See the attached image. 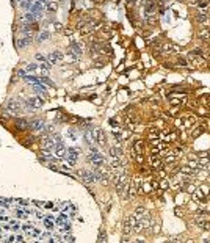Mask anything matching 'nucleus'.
I'll return each instance as SVG.
<instances>
[{
	"instance_id": "c9c22d12",
	"label": "nucleus",
	"mask_w": 210,
	"mask_h": 243,
	"mask_svg": "<svg viewBox=\"0 0 210 243\" xmlns=\"http://www.w3.org/2000/svg\"><path fill=\"white\" fill-rule=\"evenodd\" d=\"M18 75H20L22 79H25V75H27V74L24 72V71H20V69H19V71H18Z\"/></svg>"
},
{
	"instance_id": "37998d69",
	"label": "nucleus",
	"mask_w": 210,
	"mask_h": 243,
	"mask_svg": "<svg viewBox=\"0 0 210 243\" xmlns=\"http://www.w3.org/2000/svg\"><path fill=\"white\" fill-rule=\"evenodd\" d=\"M39 3H42V5H44V3H47V0H39Z\"/></svg>"
},
{
	"instance_id": "aec40b11",
	"label": "nucleus",
	"mask_w": 210,
	"mask_h": 243,
	"mask_svg": "<svg viewBox=\"0 0 210 243\" xmlns=\"http://www.w3.org/2000/svg\"><path fill=\"white\" fill-rule=\"evenodd\" d=\"M143 147H144V144H143L141 140L135 141V144H133V152H135V154H143Z\"/></svg>"
},
{
	"instance_id": "58836bf2",
	"label": "nucleus",
	"mask_w": 210,
	"mask_h": 243,
	"mask_svg": "<svg viewBox=\"0 0 210 243\" xmlns=\"http://www.w3.org/2000/svg\"><path fill=\"white\" fill-rule=\"evenodd\" d=\"M5 242H16V237H14V235H11V237H8V239L5 240Z\"/></svg>"
},
{
	"instance_id": "f3484780",
	"label": "nucleus",
	"mask_w": 210,
	"mask_h": 243,
	"mask_svg": "<svg viewBox=\"0 0 210 243\" xmlns=\"http://www.w3.org/2000/svg\"><path fill=\"white\" fill-rule=\"evenodd\" d=\"M31 42V35L30 36H25V38H20V39L16 41V46L18 47H25V46H28V44Z\"/></svg>"
},
{
	"instance_id": "ea45409f",
	"label": "nucleus",
	"mask_w": 210,
	"mask_h": 243,
	"mask_svg": "<svg viewBox=\"0 0 210 243\" xmlns=\"http://www.w3.org/2000/svg\"><path fill=\"white\" fill-rule=\"evenodd\" d=\"M16 242H24V237H22V235H16Z\"/></svg>"
},
{
	"instance_id": "ddd939ff",
	"label": "nucleus",
	"mask_w": 210,
	"mask_h": 243,
	"mask_svg": "<svg viewBox=\"0 0 210 243\" xmlns=\"http://www.w3.org/2000/svg\"><path fill=\"white\" fill-rule=\"evenodd\" d=\"M41 144H42V149H53L55 147V141H53V138H49V136H46V138H42L41 140Z\"/></svg>"
},
{
	"instance_id": "2eb2a0df",
	"label": "nucleus",
	"mask_w": 210,
	"mask_h": 243,
	"mask_svg": "<svg viewBox=\"0 0 210 243\" xmlns=\"http://www.w3.org/2000/svg\"><path fill=\"white\" fill-rule=\"evenodd\" d=\"M110 155H112L113 158H122V149L118 147V146L110 147Z\"/></svg>"
},
{
	"instance_id": "2f4dec72",
	"label": "nucleus",
	"mask_w": 210,
	"mask_h": 243,
	"mask_svg": "<svg viewBox=\"0 0 210 243\" xmlns=\"http://www.w3.org/2000/svg\"><path fill=\"white\" fill-rule=\"evenodd\" d=\"M36 60H39V61H47V58L46 57H44V55H41V53H36Z\"/></svg>"
},
{
	"instance_id": "7ed1b4c3",
	"label": "nucleus",
	"mask_w": 210,
	"mask_h": 243,
	"mask_svg": "<svg viewBox=\"0 0 210 243\" xmlns=\"http://www.w3.org/2000/svg\"><path fill=\"white\" fill-rule=\"evenodd\" d=\"M188 60L191 64H204V53L199 49H195L188 53Z\"/></svg>"
},
{
	"instance_id": "dca6fc26",
	"label": "nucleus",
	"mask_w": 210,
	"mask_h": 243,
	"mask_svg": "<svg viewBox=\"0 0 210 243\" xmlns=\"http://www.w3.org/2000/svg\"><path fill=\"white\" fill-rule=\"evenodd\" d=\"M28 126H30V123H28L27 119H24V118H18V119H16V127H18V129H20V130L28 129Z\"/></svg>"
},
{
	"instance_id": "423d86ee",
	"label": "nucleus",
	"mask_w": 210,
	"mask_h": 243,
	"mask_svg": "<svg viewBox=\"0 0 210 243\" xmlns=\"http://www.w3.org/2000/svg\"><path fill=\"white\" fill-rule=\"evenodd\" d=\"M5 108H7V112L11 113V115L20 113V104H19L18 101H8L7 105H5Z\"/></svg>"
},
{
	"instance_id": "c85d7f7f",
	"label": "nucleus",
	"mask_w": 210,
	"mask_h": 243,
	"mask_svg": "<svg viewBox=\"0 0 210 243\" xmlns=\"http://www.w3.org/2000/svg\"><path fill=\"white\" fill-rule=\"evenodd\" d=\"M39 66L35 64V63H30V64H27V71H30V72H33V71H36Z\"/></svg>"
},
{
	"instance_id": "1a4fd4ad",
	"label": "nucleus",
	"mask_w": 210,
	"mask_h": 243,
	"mask_svg": "<svg viewBox=\"0 0 210 243\" xmlns=\"http://www.w3.org/2000/svg\"><path fill=\"white\" fill-rule=\"evenodd\" d=\"M195 223L199 226L201 229H206V231H210V221L209 220H206V218H202L201 215H198V217L195 218Z\"/></svg>"
},
{
	"instance_id": "6e6552de",
	"label": "nucleus",
	"mask_w": 210,
	"mask_h": 243,
	"mask_svg": "<svg viewBox=\"0 0 210 243\" xmlns=\"http://www.w3.org/2000/svg\"><path fill=\"white\" fill-rule=\"evenodd\" d=\"M53 155L55 157H58V158H61V157H66V151L68 149L64 147V144H63V141L61 143H55V147H53Z\"/></svg>"
},
{
	"instance_id": "5701e85b",
	"label": "nucleus",
	"mask_w": 210,
	"mask_h": 243,
	"mask_svg": "<svg viewBox=\"0 0 210 243\" xmlns=\"http://www.w3.org/2000/svg\"><path fill=\"white\" fill-rule=\"evenodd\" d=\"M199 38L201 39H210V30H207V28H204V30H201L199 31Z\"/></svg>"
},
{
	"instance_id": "a211bd4d",
	"label": "nucleus",
	"mask_w": 210,
	"mask_h": 243,
	"mask_svg": "<svg viewBox=\"0 0 210 243\" xmlns=\"http://www.w3.org/2000/svg\"><path fill=\"white\" fill-rule=\"evenodd\" d=\"M196 20L199 22V24H206V22L209 20V16L206 11H198V14H196Z\"/></svg>"
},
{
	"instance_id": "9d476101",
	"label": "nucleus",
	"mask_w": 210,
	"mask_h": 243,
	"mask_svg": "<svg viewBox=\"0 0 210 243\" xmlns=\"http://www.w3.org/2000/svg\"><path fill=\"white\" fill-rule=\"evenodd\" d=\"M42 99L41 97H30L28 101H27V105L30 108H41L42 107Z\"/></svg>"
},
{
	"instance_id": "79ce46f5",
	"label": "nucleus",
	"mask_w": 210,
	"mask_h": 243,
	"mask_svg": "<svg viewBox=\"0 0 210 243\" xmlns=\"http://www.w3.org/2000/svg\"><path fill=\"white\" fill-rule=\"evenodd\" d=\"M35 204H36V206H38V207H42V206H44V204H42L41 201H35Z\"/></svg>"
},
{
	"instance_id": "c756f323",
	"label": "nucleus",
	"mask_w": 210,
	"mask_h": 243,
	"mask_svg": "<svg viewBox=\"0 0 210 243\" xmlns=\"http://www.w3.org/2000/svg\"><path fill=\"white\" fill-rule=\"evenodd\" d=\"M33 228H35V226H33V224H30V223H25L24 226H22V229H24L25 232H30V231H31Z\"/></svg>"
},
{
	"instance_id": "cd10ccee",
	"label": "nucleus",
	"mask_w": 210,
	"mask_h": 243,
	"mask_svg": "<svg viewBox=\"0 0 210 243\" xmlns=\"http://www.w3.org/2000/svg\"><path fill=\"white\" fill-rule=\"evenodd\" d=\"M63 242H69V243H72V242H75V237H72L71 234H66V235L63 237Z\"/></svg>"
},
{
	"instance_id": "e433bc0d",
	"label": "nucleus",
	"mask_w": 210,
	"mask_h": 243,
	"mask_svg": "<svg viewBox=\"0 0 210 243\" xmlns=\"http://www.w3.org/2000/svg\"><path fill=\"white\" fill-rule=\"evenodd\" d=\"M105 239H107V235L104 237V232H101V235H99V242H105Z\"/></svg>"
},
{
	"instance_id": "9b49d317",
	"label": "nucleus",
	"mask_w": 210,
	"mask_h": 243,
	"mask_svg": "<svg viewBox=\"0 0 210 243\" xmlns=\"http://www.w3.org/2000/svg\"><path fill=\"white\" fill-rule=\"evenodd\" d=\"M193 124H195V116H185V118H182V119L179 121V126L184 127V129H187V127H191Z\"/></svg>"
},
{
	"instance_id": "473e14b6",
	"label": "nucleus",
	"mask_w": 210,
	"mask_h": 243,
	"mask_svg": "<svg viewBox=\"0 0 210 243\" xmlns=\"http://www.w3.org/2000/svg\"><path fill=\"white\" fill-rule=\"evenodd\" d=\"M16 215H18V218H25L27 217L25 212H22V210H16Z\"/></svg>"
},
{
	"instance_id": "412c9836",
	"label": "nucleus",
	"mask_w": 210,
	"mask_h": 243,
	"mask_svg": "<svg viewBox=\"0 0 210 243\" xmlns=\"http://www.w3.org/2000/svg\"><path fill=\"white\" fill-rule=\"evenodd\" d=\"M151 165H152V168H155V169H160L162 168V163H160V160H158V157H151Z\"/></svg>"
},
{
	"instance_id": "f257e3e1",
	"label": "nucleus",
	"mask_w": 210,
	"mask_h": 243,
	"mask_svg": "<svg viewBox=\"0 0 210 243\" xmlns=\"http://www.w3.org/2000/svg\"><path fill=\"white\" fill-rule=\"evenodd\" d=\"M138 220H140V215H129V217H125L124 220V226H122V232L124 235H129L130 232H133L136 224H138Z\"/></svg>"
},
{
	"instance_id": "4be33fe9",
	"label": "nucleus",
	"mask_w": 210,
	"mask_h": 243,
	"mask_svg": "<svg viewBox=\"0 0 210 243\" xmlns=\"http://www.w3.org/2000/svg\"><path fill=\"white\" fill-rule=\"evenodd\" d=\"M33 91H35V93H42V94H46V86H44L42 83H36V85H33Z\"/></svg>"
},
{
	"instance_id": "393cba45",
	"label": "nucleus",
	"mask_w": 210,
	"mask_h": 243,
	"mask_svg": "<svg viewBox=\"0 0 210 243\" xmlns=\"http://www.w3.org/2000/svg\"><path fill=\"white\" fill-rule=\"evenodd\" d=\"M60 231L61 232H71V223H63V224H60Z\"/></svg>"
},
{
	"instance_id": "a19ab883",
	"label": "nucleus",
	"mask_w": 210,
	"mask_h": 243,
	"mask_svg": "<svg viewBox=\"0 0 210 243\" xmlns=\"http://www.w3.org/2000/svg\"><path fill=\"white\" fill-rule=\"evenodd\" d=\"M2 228H3V231H9V229H11V226H9V224H3Z\"/></svg>"
},
{
	"instance_id": "f03ea898",
	"label": "nucleus",
	"mask_w": 210,
	"mask_h": 243,
	"mask_svg": "<svg viewBox=\"0 0 210 243\" xmlns=\"http://www.w3.org/2000/svg\"><path fill=\"white\" fill-rule=\"evenodd\" d=\"M88 160H90V163H93L94 168H102L104 166V155L97 151V149H91L90 154H88Z\"/></svg>"
},
{
	"instance_id": "a878e982",
	"label": "nucleus",
	"mask_w": 210,
	"mask_h": 243,
	"mask_svg": "<svg viewBox=\"0 0 210 243\" xmlns=\"http://www.w3.org/2000/svg\"><path fill=\"white\" fill-rule=\"evenodd\" d=\"M39 80H41V83H46V85H49V86H55L53 82H50V80L47 79V77H44V75H41V77H39Z\"/></svg>"
},
{
	"instance_id": "0eeeda50",
	"label": "nucleus",
	"mask_w": 210,
	"mask_h": 243,
	"mask_svg": "<svg viewBox=\"0 0 210 243\" xmlns=\"http://www.w3.org/2000/svg\"><path fill=\"white\" fill-rule=\"evenodd\" d=\"M91 134H93V138L96 140V143H99L101 146H104L105 144V134L102 132V129H93L91 130Z\"/></svg>"
},
{
	"instance_id": "39448f33",
	"label": "nucleus",
	"mask_w": 210,
	"mask_h": 243,
	"mask_svg": "<svg viewBox=\"0 0 210 243\" xmlns=\"http://www.w3.org/2000/svg\"><path fill=\"white\" fill-rule=\"evenodd\" d=\"M77 158H79V151L74 147H69L68 151H66V160H68V165L69 166H74Z\"/></svg>"
},
{
	"instance_id": "c03bdc74",
	"label": "nucleus",
	"mask_w": 210,
	"mask_h": 243,
	"mask_svg": "<svg viewBox=\"0 0 210 243\" xmlns=\"http://www.w3.org/2000/svg\"><path fill=\"white\" fill-rule=\"evenodd\" d=\"M2 231H3V228H2V226H0V234H2Z\"/></svg>"
},
{
	"instance_id": "f8f14e48",
	"label": "nucleus",
	"mask_w": 210,
	"mask_h": 243,
	"mask_svg": "<svg viewBox=\"0 0 210 243\" xmlns=\"http://www.w3.org/2000/svg\"><path fill=\"white\" fill-rule=\"evenodd\" d=\"M28 129H33V130H42V129H44V121H42V119H31V121H30Z\"/></svg>"
},
{
	"instance_id": "f704fd0d",
	"label": "nucleus",
	"mask_w": 210,
	"mask_h": 243,
	"mask_svg": "<svg viewBox=\"0 0 210 243\" xmlns=\"http://www.w3.org/2000/svg\"><path fill=\"white\" fill-rule=\"evenodd\" d=\"M49 9H50V11H55V9H57V5H55V3H50V5H49Z\"/></svg>"
},
{
	"instance_id": "20e7f679",
	"label": "nucleus",
	"mask_w": 210,
	"mask_h": 243,
	"mask_svg": "<svg viewBox=\"0 0 210 243\" xmlns=\"http://www.w3.org/2000/svg\"><path fill=\"white\" fill-rule=\"evenodd\" d=\"M79 176H80V179L85 182V184H88V185H91V184H94L96 182V173H93V171H86V169H82L80 173H79Z\"/></svg>"
},
{
	"instance_id": "4468645a",
	"label": "nucleus",
	"mask_w": 210,
	"mask_h": 243,
	"mask_svg": "<svg viewBox=\"0 0 210 243\" xmlns=\"http://www.w3.org/2000/svg\"><path fill=\"white\" fill-rule=\"evenodd\" d=\"M61 60H63V53L61 52H52L50 55H49V61H50L52 64L61 61Z\"/></svg>"
},
{
	"instance_id": "72a5a7b5",
	"label": "nucleus",
	"mask_w": 210,
	"mask_h": 243,
	"mask_svg": "<svg viewBox=\"0 0 210 243\" xmlns=\"http://www.w3.org/2000/svg\"><path fill=\"white\" fill-rule=\"evenodd\" d=\"M201 190H202V193H204V195H209V187L202 185V187H201Z\"/></svg>"
},
{
	"instance_id": "b1692460",
	"label": "nucleus",
	"mask_w": 210,
	"mask_h": 243,
	"mask_svg": "<svg viewBox=\"0 0 210 243\" xmlns=\"http://www.w3.org/2000/svg\"><path fill=\"white\" fill-rule=\"evenodd\" d=\"M44 224H46V228H47L49 231H52V229L55 228V220H50V218H46V220H44Z\"/></svg>"
},
{
	"instance_id": "6ab92c4d",
	"label": "nucleus",
	"mask_w": 210,
	"mask_h": 243,
	"mask_svg": "<svg viewBox=\"0 0 210 243\" xmlns=\"http://www.w3.org/2000/svg\"><path fill=\"white\" fill-rule=\"evenodd\" d=\"M163 52L176 53V52H179V47H177V46H174V44H165V46H163Z\"/></svg>"
},
{
	"instance_id": "bb28decb",
	"label": "nucleus",
	"mask_w": 210,
	"mask_h": 243,
	"mask_svg": "<svg viewBox=\"0 0 210 243\" xmlns=\"http://www.w3.org/2000/svg\"><path fill=\"white\" fill-rule=\"evenodd\" d=\"M50 234H39V242H49L50 240Z\"/></svg>"
},
{
	"instance_id": "7c9ffc66",
	"label": "nucleus",
	"mask_w": 210,
	"mask_h": 243,
	"mask_svg": "<svg viewBox=\"0 0 210 243\" xmlns=\"http://www.w3.org/2000/svg\"><path fill=\"white\" fill-rule=\"evenodd\" d=\"M47 38H49V31H42L39 35V41H46Z\"/></svg>"
},
{
	"instance_id": "4c0bfd02",
	"label": "nucleus",
	"mask_w": 210,
	"mask_h": 243,
	"mask_svg": "<svg viewBox=\"0 0 210 243\" xmlns=\"http://www.w3.org/2000/svg\"><path fill=\"white\" fill-rule=\"evenodd\" d=\"M44 207H46V209H53V204L52 202H47V204H44Z\"/></svg>"
}]
</instances>
